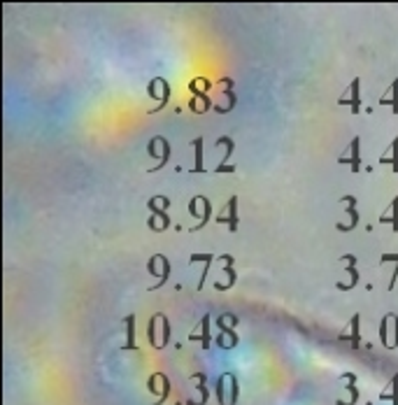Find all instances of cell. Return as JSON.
Instances as JSON below:
<instances>
[{
    "instance_id": "cell-1",
    "label": "cell",
    "mask_w": 398,
    "mask_h": 405,
    "mask_svg": "<svg viewBox=\"0 0 398 405\" xmlns=\"http://www.w3.org/2000/svg\"><path fill=\"white\" fill-rule=\"evenodd\" d=\"M238 198L233 196L228 201V205H226V214L224 212H219V217H217V221L219 224H226L230 231H238Z\"/></svg>"
},
{
    "instance_id": "cell-2",
    "label": "cell",
    "mask_w": 398,
    "mask_h": 405,
    "mask_svg": "<svg viewBox=\"0 0 398 405\" xmlns=\"http://www.w3.org/2000/svg\"><path fill=\"white\" fill-rule=\"evenodd\" d=\"M359 147H361V140H359V138H354V140L349 142V156H340V161H338V163H349V166H352V173H359V170H361Z\"/></svg>"
},
{
    "instance_id": "cell-3",
    "label": "cell",
    "mask_w": 398,
    "mask_h": 405,
    "mask_svg": "<svg viewBox=\"0 0 398 405\" xmlns=\"http://www.w3.org/2000/svg\"><path fill=\"white\" fill-rule=\"evenodd\" d=\"M342 201L347 202L345 212H347V217H349L352 221H349V224H338V231H345L347 233V231H354V226L359 224V212H356V198H354V196H345Z\"/></svg>"
},
{
    "instance_id": "cell-4",
    "label": "cell",
    "mask_w": 398,
    "mask_h": 405,
    "mask_svg": "<svg viewBox=\"0 0 398 405\" xmlns=\"http://www.w3.org/2000/svg\"><path fill=\"white\" fill-rule=\"evenodd\" d=\"M359 77H354V82L349 84V93H352V98H340L338 103L340 105H349L352 107V112L354 115H359V110H361V98H359Z\"/></svg>"
},
{
    "instance_id": "cell-5",
    "label": "cell",
    "mask_w": 398,
    "mask_h": 405,
    "mask_svg": "<svg viewBox=\"0 0 398 405\" xmlns=\"http://www.w3.org/2000/svg\"><path fill=\"white\" fill-rule=\"evenodd\" d=\"M359 321H361V315H354L352 321H349V328H352V335H340V340H349L354 345V349L361 345V328H359Z\"/></svg>"
},
{
    "instance_id": "cell-6",
    "label": "cell",
    "mask_w": 398,
    "mask_h": 405,
    "mask_svg": "<svg viewBox=\"0 0 398 405\" xmlns=\"http://www.w3.org/2000/svg\"><path fill=\"white\" fill-rule=\"evenodd\" d=\"M191 340H200L203 347H210V340H212V338H210V317H207V315L200 319V335L194 333L191 335Z\"/></svg>"
},
{
    "instance_id": "cell-7",
    "label": "cell",
    "mask_w": 398,
    "mask_h": 405,
    "mask_svg": "<svg viewBox=\"0 0 398 405\" xmlns=\"http://www.w3.org/2000/svg\"><path fill=\"white\" fill-rule=\"evenodd\" d=\"M194 147H196V166L191 168V173H205V168H203V138H196Z\"/></svg>"
},
{
    "instance_id": "cell-8",
    "label": "cell",
    "mask_w": 398,
    "mask_h": 405,
    "mask_svg": "<svg viewBox=\"0 0 398 405\" xmlns=\"http://www.w3.org/2000/svg\"><path fill=\"white\" fill-rule=\"evenodd\" d=\"M124 324H126V331H128V340H126V349H135V317H133V315L124 317Z\"/></svg>"
},
{
    "instance_id": "cell-9",
    "label": "cell",
    "mask_w": 398,
    "mask_h": 405,
    "mask_svg": "<svg viewBox=\"0 0 398 405\" xmlns=\"http://www.w3.org/2000/svg\"><path fill=\"white\" fill-rule=\"evenodd\" d=\"M210 214H212V205H210V201L203 196V214H200V221H198L196 226H191V231H200V229H203L205 224L210 221Z\"/></svg>"
},
{
    "instance_id": "cell-10",
    "label": "cell",
    "mask_w": 398,
    "mask_h": 405,
    "mask_svg": "<svg viewBox=\"0 0 398 405\" xmlns=\"http://www.w3.org/2000/svg\"><path fill=\"white\" fill-rule=\"evenodd\" d=\"M161 263H163V270H161V280L154 287H149V291H156L159 287H163V284L168 282V275H170V261L166 259V256H161Z\"/></svg>"
},
{
    "instance_id": "cell-11",
    "label": "cell",
    "mask_w": 398,
    "mask_h": 405,
    "mask_svg": "<svg viewBox=\"0 0 398 405\" xmlns=\"http://www.w3.org/2000/svg\"><path fill=\"white\" fill-rule=\"evenodd\" d=\"M149 210L154 212V217H156V219H161V221H163V226H166V229H168V226H170L168 212H163V210H161L159 205H156V201H149Z\"/></svg>"
},
{
    "instance_id": "cell-12",
    "label": "cell",
    "mask_w": 398,
    "mask_h": 405,
    "mask_svg": "<svg viewBox=\"0 0 398 405\" xmlns=\"http://www.w3.org/2000/svg\"><path fill=\"white\" fill-rule=\"evenodd\" d=\"M391 205H394V217H380V221H382V224L391 221V229H394V233H398V196L391 201Z\"/></svg>"
},
{
    "instance_id": "cell-13",
    "label": "cell",
    "mask_w": 398,
    "mask_h": 405,
    "mask_svg": "<svg viewBox=\"0 0 398 405\" xmlns=\"http://www.w3.org/2000/svg\"><path fill=\"white\" fill-rule=\"evenodd\" d=\"M380 261L382 263H387V261H394V263H396V273L391 275V282H389V289H394V287H396V280H398V254H382Z\"/></svg>"
},
{
    "instance_id": "cell-14",
    "label": "cell",
    "mask_w": 398,
    "mask_h": 405,
    "mask_svg": "<svg viewBox=\"0 0 398 405\" xmlns=\"http://www.w3.org/2000/svg\"><path fill=\"white\" fill-rule=\"evenodd\" d=\"M161 145H163V156H161V161H159V163H156L154 168H151L149 173H156V170L166 166V161L170 159V145H168V140H163V138H161Z\"/></svg>"
},
{
    "instance_id": "cell-15",
    "label": "cell",
    "mask_w": 398,
    "mask_h": 405,
    "mask_svg": "<svg viewBox=\"0 0 398 405\" xmlns=\"http://www.w3.org/2000/svg\"><path fill=\"white\" fill-rule=\"evenodd\" d=\"M217 145H226V154H224L221 163H224V161H228V159H230V154H233V140H230L228 135H221L219 140H217Z\"/></svg>"
},
{
    "instance_id": "cell-16",
    "label": "cell",
    "mask_w": 398,
    "mask_h": 405,
    "mask_svg": "<svg viewBox=\"0 0 398 405\" xmlns=\"http://www.w3.org/2000/svg\"><path fill=\"white\" fill-rule=\"evenodd\" d=\"M389 91H391V105H394L391 110H394V115H398V80H394Z\"/></svg>"
},
{
    "instance_id": "cell-17",
    "label": "cell",
    "mask_w": 398,
    "mask_h": 405,
    "mask_svg": "<svg viewBox=\"0 0 398 405\" xmlns=\"http://www.w3.org/2000/svg\"><path fill=\"white\" fill-rule=\"evenodd\" d=\"M389 319H391V315H384V319H382V324H380V338H382V345H389V340H387V324H389Z\"/></svg>"
},
{
    "instance_id": "cell-18",
    "label": "cell",
    "mask_w": 398,
    "mask_h": 405,
    "mask_svg": "<svg viewBox=\"0 0 398 405\" xmlns=\"http://www.w3.org/2000/svg\"><path fill=\"white\" fill-rule=\"evenodd\" d=\"M391 149H394V161H391V170L398 173V138L391 140Z\"/></svg>"
},
{
    "instance_id": "cell-19",
    "label": "cell",
    "mask_w": 398,
    "mask_h": 405,
    "mask_svg": "<svg viewBox=\"0 0 398 405\" xmlns=\"http://www.w3.org/2000/svg\"><path fill=\"white\" fill-rule=\"evenodd\" d=\"M161 324H163L161 333H163V345H166V343H168V338H170V321H168V317H163V315H161Z\"/></svg>"
},
{
    "instance_id": "cell-20",
    "label": "cell",
    "mask_w": 398,
    "mask_h": 405,
    "mask_svg": "<svg viewBox=\"0 0 398 405\" xmlns=\"http://www.w3.org/2000/svg\"><path fill=\"white\" fill-rule=\"evenodd\" d=\"M154 324H156V317H151L149 324H147V338H149V343L156 345V338H154V335H156V328H154Z\"/></svg>"
}]
</instances>
